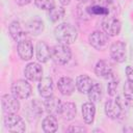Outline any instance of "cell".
<instances>
[{
  "mask_svg": "<svg viewBox=\"0 0 133 133\" xmlns=\"http://www.w3.org/2000/svg\"><path fill=\"white\" fill-rule=\"evenodd\" d=\"M54 36L59 42V44L71 45L77 39L78 31L73 25L69 23H61L55 27Z\"/></svg>",
  "mask_w": 133,
  "mask_h": 133,
  "instance_id": "obj_1",
  "label": "cell"
},
{
  "mask_svg": "<svg viewBox=\"0 0 133 133\" xmlns=\"http://www.w3.org/2000/svg\"><path fill=\"white\" fill-rule=\"evenodd\" d=\"M51 57L58 64H65L72 57V51L69 45L58 44L51 49Z\"/></svg>",
  "mask_w": 133,
  "mask_h": 133,
  "instance_id": "obj_2",
  "label": "cell"
},
{
  "mask_svg": "<svg viewBox=\"0 0 133 133\" xmlns=\"http://www.w3.org/2000/svg\"><path fill=\"white\" fill-rule=\"evenodd\" d=\"M4 127L9 132H15V133L17 132L21 133L26 130L25 122L21 116L17 115V113L6 114L4 116Z\"/></svg>",
  "mask_w": 133,
  "mask_h": 133,
  "instance_id": "obj_3",
  "label": "cell"
},
{
  "mask_svg": "<svg viewBox=\"0 0 133 133\" xmlns=\"http://www.w3.org/2000/svg\"><path fill=\"white\" fill-rule=\"evenodd\" d=\"M102 28L108 36H115L121 31L122 23L116 17L107 15L102 20Z\"/></svg>",
  "mask_w": 133,
  "mask_h": 133,
  "instance_id": "obj_4",
  "label": "cell"
},
{
  "mask_svg": "<svg viewBox=\"0 0 133 133\" xmlns=\"http://www.w3.org/2000/svg\"><path fill=\"white\" fill-rule=\"evenodd\" d=\"M11 92L18 99H27L32 94V87L30 83H28V81L20 79L12 83Z\"/></svg>",
  "mask_w": 133,
  "mask_h": 133,
  "instance_id": "obj_5",
  "label": "cell"
},
{
  "mask_svg": "<svg viewBox=\"0 0 133 133\" xmlns=\"http://www.w3.org/2000/svg\"><path fill=\"white\" fill-rule=\"evenodd\" d=\"M88 42H89L91 47L101 51V50H103L107 47L109 38H108V35L105 32L100 31V30H96V31H94L89 34Z\"/></svg>",
  "mask_w": 133,
  "mask_h": 133,
  "instance_id": "obj_6",
  "label": "cell"
},
{
  "mask_svg": "<svg viewBox=\"0 0 133 133\" xmlns=\"http://www.w3.org/2000/svg\"><path fill=\"white\" fill-rule=\"evenodd\" d=\"M1 104L3 112L6 114H12L17 113L20 110V103L18 101V98L14 95H3L1 98Z\"/></svg>",
  "mask_w": 133,
  "mask_h": 133,
  "instance_id": "obj_7",
  "label": "cell"
},
{
  "mask_svg": "<svg viewBox=\"0 0 133 133\" xmlns=\"http://www.w3.org/2000/svg\"><path fill=\"white\" fill-rule=\"evenodd\" d=\"M110 56L116 62H124L127 57L125 43H123L121 41L114 42L110 47Z\"/></svg>",
  "mask_w": 133,
  "mask_h": 133,
  "instance_id": "obj_8",
  "label": "cell"
},
{
  "mask_svg": "<svg viewBox=\"0 0 133 133\" xmlns=\"http://www.w3.org/2000/svg\"><path fill=\"white\" fill-rule=\"evenodd\" d=\"M24 74L29 81H39L43 78V68L36 62H30L25 66Z\"/></svg>",
  "mask_w": 133,
  "mask_h": 133,
  "instance_id": "obj_9",
  "label": "cell"
},
{
  "mask_svg": "<svg viewBox=\"0 0 133 133\" xmlns=\"http://www.w3.org/2000/svg\"><path fill=\"white\" fill-rule=\"evenodd\" d=\"M44 107H45L46 111L48 112V114L56 116V115H60L62 103L58 98L51 96L49 98H46V101L44 103Z\"/></svg>",
  "mask_w": 133,
  "mask_h": 133,
  "instance_id": "obj_10",
  "label": "cell"
},
{
  "mask_svg": "<svg viewBox=\"0 0 133 133\" xmlns=\"http://www.w3.org/2000/svg\"><path fill=\"white\" fill-rule=\"evenodd\" d=\"M18 54L22 60H30L33 56V46L29 39H24L18 43Z\"/></svg>",
  "mask_w": 133,
  "mask_h": 133,
  "instance_id": "obj_11",
  "label": "cell"
},
{
  "mask_svg": "<svg viewBox=\"0 0 133 133\" xmlns=\"http://www.w3.org/2000/svg\"><path fill=\"white\" fill-rule=\"evenodd\" d=\"M76 87V83L70 77H61L57 82V88L63 96H71Z\"/></svg>",
  "mask_w": 133,
  "mask_h": 133,
  "instance_id": "obj_12",
  "label": "cell"
},
{
  "mask_svg": "<svg viewBox=\"0 0 133 133\" xmlns=\"http://www.w3.org/2000/svg\"><path fill=\"white\" fill-rule=\"evenodd\" d=\"M8 30H9V34L10 36L16 41V42H21V41H24V39H27V31H25L21 25L20 22L18 21H14L10 23L9 27H8Z\"/></svg>",
  "mask_w": 133,
  "mask_h": 133,
  "instance_id": "obj_13",
  "label": "cell"
},
{
  "mask_svg": "<svg viewBox=\"0 0 133 133\" xmlns=\"http://www.w3.org/2000/svg\"><path fill=\"white\" fill-rule=\"evenodd\" d=\"M38 94L43 98H49L53 95V80L50 77H43L37 85Z\"/></svg>",
  "mask_w": 133,
  "mask_h": 133,
  "instance_id": "obj_14",
  "label": "cell"
},
{
  "mask_svg": "<svg viewBox=\"0 0 133 133\" xmlns=\"http://www.w3.org/2000/svg\"><path fill=\"white\" fill-rule=\"evenodd\" d=\"M122 106L116 100H108L104 105V111L110 118H117L122 113Z\"/></svg>",
  "mask_w": 133,
  "mask_h": 133,
  "instance_id": "obj_15",
  "label": "cell"
},
{
  "mask_svg": "<svg viewBox=\"0 0 133 133\" xmlns=\"http://www.w3.org/2000/svg\"><path fill=\"white\" fill-rule=\"evenodd\" d=\"M95 73L98 77L107 79L112 76V66L106 60H99L95 66Z\"/></svg>",
  "mask_w": 133,
  "mask_h": 133,
  "instance_id": "obj_16",
  "label": "cell"
},
{
  "mask_svg": "<svg viewBox=\"0 0 133 133\" xmlns=\"http://www.w3.org/2000/svg\"><path fill=\"white\" fill-rule=\"evenodd\" d=\"M75 83H76V88L81 94H87L94 84L91 78L87 75H79L76 78Z\"/></svg>",
  "mask_w": 133,
  "mask_h": 133,
  "instance_id": "obj_17",
  "label": "cell"
},
{
  "mask_svg": "<svg viewBox=\"0 0 133 133\" xmlns=\"http://www.w3.org/2000/svg\"><path fill=\"white\" fill-rule=\"evenodd\" d=\"M51 57V50L45 42H38L36 44V58L39 62L45 63Z\"/></svg>",
  "mask_w": 133,
  "mask_h": 133,
  "instance_id": "obj_18",
  "label": "cell"
},
{
  "mask_svg": "<svg viewBox=\"0 0 133 133\" xmlns=\"http://www.w3.org/2000/svg\"><path fill=\"white\" fill-rule=\"evenodd\" d=\"M44 22L38 18L29 20L26 24V31L31 35H38L44 31Z\"/></svg>",
  "mask_w": 133,
  "mask_h": 133,
  "instance_id": "obj_19",
  "label": "cell"
},
{
  "mask_svg": "<svg viewBox=\"0 0 133 133\" xmlns=\"http://www.w3.org/2000/svg\"><path fill=\"white\" fill-rule=\"evenodd\" d=\"M81 112H82V117L83 121L86 124H91L95 119V114H96V106L94 104V102H86L82 105L81 108Z\"/></svg>",
  "mask_w": 133,
  "mask_h": 133,
  "instance_id": "obj_20",
  "label": "cell"
},
{
  "mask_svg": "<svg viewBox=\"0 0 133 133\" xmlns=\"http://www.w3.org/2000/svg\"><path fill=\"white\" fill-rule=\"evenodd\" d=\"M76 112H77V108H76V105L74 103H72V102L62 103V108H61L60 115L62 116L63 119H65V121L73 119L76 115Z\"/></svg>",
  "mask_w": 133,
  "mask_h": 133,
  "instance_id": "obj_21",
  "label": "cell"
},
{
  "mask_svg": "<svg viewBox=\"0 0 133 133\" xmlns=\"http://www.w3.org/2000/svg\"><path fill=\"white\" fill-rule=\"evenodd\" d=\"M42 128H43L44 132H46V133H53V132H55L57 130V128H58V123H57L56 117L54 115H51V114L46 116L43 119Z\"/></svg>",
  "mask_w": 133,
  "mask_h": 133,
  "instance_id": "obj_22",
  "label": "cell"
},
{
  "mask_svg": "<svg viewBox=\"0 0 133 133\" xmlns=\"http://www.w3.org/2000/svg\"><path fill=\"white\" fill-rule=\"evenodd\" d=\"M87 96H88V100L90 102H99L102 98V87L99 83H94L91 88L88 90L87 92Z\"/></svg>",
  "mask_w": 133,
  "mask_h": 133,
  "instance_id": "obj_23",
  "label": "cell"
},
{
  "mask_svg": "<svg viewBox=\"0 0 133 133\" xmlns=\"http://www.w3.org/2000/svg\"><path fill=\"white\" fill-rule=\"evenodd\" d=\"M63 16H64V8L63 7L54 6L53 8H51L50 10H48V18L53 23L59 21Z\"/></svg>",
  "mask_w": 133,
  "mask_h": 133,
  "instance_id": "obj_24",
  "label": "cell"
},
{
  "mask_svg": "<svg viewBox=\"0 0 133 133\" xmlns=\"http://www.w3.org/2000/svg\"><path fill=\"white\" fill-rule=\"evenodd\" d=\"M86 10L90 16H104L105 17L108 15V8H106L105 6L100 5V4L91 5V6L87 7Z\"/></svg>",
  "mask_w": 133,
  "mask_h": 133,
  "instance_id": "obj_25",
  "label": "cell"
},
{
  "mask_svg": "<svg viewBox=\"0 0 133 133\" xmlns=\"http://www.w3.org/2000/svg\"><path fill=\"white\" fill-rule=\"evenodd\" d=\"M34 4L39 9L50 10L55 6V1L54 0H34Z\"/></svg>",
  "mask_w": 133,
  "mask_h": 133,
  "instance_id": "obj_26",
  "label": "cell"
},
{
  "mask_svg": "<svg viewBox=\"0 0 133 133\" xmlns=\"http://www.w3.org/2000/svg\"><path fill=\"white\" fill-rule=\"evenodd\" d=\"M124 96L130 100L133 101V81H127L124 85Z\"/></svg>",
  "mask_w": 133,
  "mask_h": 133,
  "instance_id": "obj_27",
  "label": "cell"
},
{
  "mask_svg": "<svg viewBox=\"0 0 133 133\" xmlns=\"http://www.w3.org/2000/svg\"><path fill=\"white\" fill-rule=\"evenodd\" d=\"M116 89H117V81L115 79H112L107 85V91L110 96H115Z\"/></svg>",
  "mask_w": 133,
  "mask_h": 133,
  "instance_id": "obj_28",
  "label": "cell"
},
{
  "mask_svg": "<svg viewBox=\"0 0 133 133\" xmlns=\"http://www.w3.org/2000/svg\"><path fill=\"white\" fill-rule=\"evenodd\" d=\"M32 105H33V111H35L37 115L43 113V105H42V103H39L38 101H33Z\"/></svg>",
  "mask_w": 133,
  "mask_h": 133,
  "instance_id": "obj_29",
  "label": "cell"
},
{
  "mask_svg": "<svg viewBox=\"0 0 133 133\" xmlns=\"http://www.w3.org/2000/svg\"><path fill=\"white\" fill-rule=\"evenodd\" d=\"M126 76H127V79L129 80V81H133V69L130 66V65H128L127 68H126Z\"/></svg>",
  "mask_w": 133,
  "mask_h": 133,
  "instance_id": "obj_30",
  "label": "cell"
},
{
  "mask_svg": "<svg viewBox=\"0 0 133 133\" xmlns=\"http://www.w3.org/2000/svg\"><path fill=\"white\" fill-rule=\"evenodd\" d=\"M69 132H85L86 129L83 127H79V126H72L68 129Z\"/></svg>",
  "mask_w": 133,
  "mask_h": 133,
  "instance_id": "obj_31",
  "label": "cell"
},
{
  "mask_svg": "<svg viewBox=\"0 0 133 133\" xmlns=\"http://www.w3.org/2000/svg\"><path fill=\"white\" fill-rule=\"evenodd\" d=\"M17 2H18V4H19V5L24 6V5L29 4V3L31 2V0H17Z\"/></svg>",
  "mask_w": 133,
  "mask_h": 133,
  "instance_id": "obj_32",
  "label": "cell"
},
{
  "mask_svg": "<svg viewBox=\"0 0 133 133\" xmlns=\"http://www.w3.org/2000/svg\"><path fill=\"white\" fill-rule=\"evenodd\" d=\"M98 1H100L102 4H110L113 0H98Z\"/></svg>",
  "mask_w": 133,
  "mask_h": 133,
  "instance_id": "obj_33",
  "label": "cell"
},
{
  "mask_svg": "<svg viewBox=\"0 0 133 133\" xmlns=\"http://www.w3.org/2000/svg\"><path fill=\"white\" fill-rule=\"evenodd\" d=\"M70 1H71V0H59V2H60L62 5H68V4L70 3Z\"/></svg>",
  "mask_w": 133,
  "mask_h": 133,
  "instance_id": "obj_34",
  "label": "cell"
},
{
  "mask_svg": "<svg viewBox=\"0 0 133 133\" xmlns=\"http://www.w3.org/2000/svg\"><path fill=\"white\" fill-rule=\"evenodd\" d=\"M77 1H79V2H83L84 0H77Z\"/></svg>",
  "mask_w": 133,
  "mask_h": 133,
  "instance_id": "obj_35",
  "label": "cell"
}]
</instances>
